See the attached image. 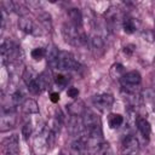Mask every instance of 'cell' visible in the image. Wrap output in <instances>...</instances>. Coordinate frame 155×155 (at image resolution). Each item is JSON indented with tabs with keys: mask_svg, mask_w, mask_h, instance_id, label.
Returning <instances> with one entry per match:
<instances>
[{
	"mask_svg": "<svg viewBox=\"0 0 155 155\" xmlns=\"http://www.w3.org/2000/svg\"><path fill=\"white\" fill-rule=\"evenodd\" d=\"M16 114L12 109H2V114H1V121H0V126H1V132H5L12 127H15L16 125Z\"/></svg>",
	"mask_w": 155,
	"mask_h": 155,
	"instance_id": "ba28073f",
	"label": "cell"
},
{
	"mask_svg": "<svg viewBox=\"0 0 155 155\" xmlns=\"http://www.w3.org/2000/svg\"><path fill=\"white\" fill-rule=\"evenodd\" d=\"M122 28L125 30L126 34H132L136 31V24H134V21L133 18L131 17H125L122 19Z\"/></svg>",
	"mask_w": 155,
	"mask_h": 155,
	"instance_id": "d6986e66",
	"label": "cell"
},
{
	"mask_svg": "<svg viewBox=\"0 0 155 155\" xmlns=\"http://www.w3.org/2000/svg\"><path fill=\"white\" fill-rule=\"evenodd\" d=\"M31 132H33V126H31V124H30V122H25V124L23 125V127H22V136H23V138L27 140V139L30 137Z\"/></svg>",
	"mask_w": 155,
	"mask_h": 155,
	"instance_id": "603a6c76",
	"label": "cell"
},
{
	"mask_svg": "<svg viewBox=\"0 0 155 155\" xmlns=\"http://www.w3.org/2000/svg\"><path fill=\"white\" fill-rule=\"evenodd\" d=\"M22 109L25 114H36V113H39V105L31 98L24 99V102L22 103Z\"/></svg>",
	"mask_w": 155,
	"mask_h": 155,
	"instance_id": "2e32d148",
	"label": "cell"
},
{
	"mask_svg": "<svg viewBox=\"0 0 155 155\" xmlns=\"http://www.w3.org/2000/svg\"><path fill=\"white\" fill-rule=\"evenodd\" d=\"M39 19H40V22L45 25V28H46L47 30L51 29V16H50L48 13H44V15H41V16L39 17Z\"/></svg>",
	"mask_w": 155,
	"mask_h": 155,
	"instance_id": "cb8c5ba5",
	"label": "cell"
},
{
	"mask_svg": "<svg viewBox=\"0 0 155 155\" xmlns=\"http://www.w3.org/2000/svg\"><path fill=\"white\" fill-rule=\"evenodd\" d=\"M67 109L70 113V115H73V116H80V115L82 116V114L86 110V108L84 107V103L81 101H76V102L70 103L69 105H67Z\"/></svg>",
	"mask_w": 155,
	"mask_h": 155,
	"instance_id": "9a60e30c",
	"label": "cell"
},
{
	"mask_svg": "<svg viewBox=\"0 0 155 155\" xmlns=\"http://www.w3.org/2000/svg\"><path fill=\"white\" fill-rule=\"evenodd\" d=\"M67 94H68L69 97H71V98H76V97L79 96V90L75 88V87H70V88H68Z\"/></svg>",
	"mask_w": 155,
	"mask_h": 155,
	"instance_id": "4316f807",
	"label": "cell"
},
{
	"mask_svg": "<svg viewBox=\"0 0 155 155\" xmlns=\"http://www.w3.org/2000/svg\"><path fill=\"white\" fill-rule=\"evenodd\" d=\"M45 56H46V51H45V48H42V47H36V48H34V50L31 51V57H33L34 59H36V61L42 59Z\"/></svg>",
	"mask_w": 155,
	"mask_h": 155,
	"instance_id": "7402d4cb",
	"label": "cell"
},
{
	"mask_svg": "<svg viewBox=\"0 0 155 155\" xmlns=\"http://www.w3.org/2000/svg\"><path fill=\"white\" fill-rule=\"evenodd\" d=\"M142 81V76L137 70H132L128 73H125L122 75V78L120 79V84L124 91H126V93L128 94H134L139 84Z\"/></svg>",
	"mask_w": 155,
	"mask_h": 155,
	"instance_id": "7a4b0ae2",
	"label": "cell"
},
{
	"mask_svg": "<svg viewBox=\"0 0 155 155\" xmlns=\"http://www.w3.org/2000/svg\"><path fill=\"white\" fill-rule=\"evenodd\" d=\"M23 80L28 87V90L34 93V94H38L41 92L40 90V86H39V82H38V75L30 69V68H27L23 73Z\"/></svg>",
	"mask_w": 155,
	"mask_h": 155,
	"instance_id": "52a82bcc",
	"label": "cell"
},
{
	"mask_svg": "<svg viewBox=\"0 0 155 155\" xmlns=\"http://www.w3.org/2000/svg\"><path fill=\"white\" fill-rule=\"evenodd\" d=\"M137 128L138 131L142 133V136L144 138H149L150 137V132H151V126L149 124V121L144 117H138L137 119Z\"/></svg>",
	"mask_w": 155,
	"mask_h": 155,
	"instance_id": "5bb4252c",
	"label": "cell"
},
{
	"mask_svg": "<svg viewBox=\"0 0 155 155\" xmlns=\"http://www.w3.org/2000/svg\"><path fill=\"white\" fill-rule=\"evenodd\" d=\"M58 155H65V154H63V153H61V154H58Z\"/></svg>",
	"mask_w": 155,
	"mask_h": 155,
	"instance_id": "f546056e",
	"label": "cell"
},
{
	"mask_svg": "<svg viewBox=\"0 0 155 155\" xmlns=\"http://www.w3.org/2000/svg\"><path fill=\"white\" fill-rule=\"evenodd\" d=\"M90 44H91V48H92V51L96 56L103 54V52H104V41L101 36H98V35L92 36L91 40H90Z\"/></svg>",
	"mask_w": 155,
	"mask_h": 155,
	"instance_id": "4fadbf2b",
	"label": "cell"
},
{
	"mask_svg": "<svg viewBox=\"0 0 155 155\" xmlns=\"http://www.w3.org/2000/svg\"><path fill=\"white\" fill-rule=\"evenodd\" d=\"M12 102H13V104H16V105L23 103V102H24V101H23V94H22L19 91L15 92L13 96H12Z\"/></svg>",
	"mask_w": 155,
	"mask_h": 155,
	"instance_id": "d4e9b609",
	"label": "cell"
},
{
	"mask_svg": "<svg viewBox=\"0 0 155 155\" xmlns=\"http://www.w3.org/2000/svg\"><path fill=\"white\" fill-rule=\"evenodd\" d=\"M92 103L93 105L99 110V111H108L111 109L113 104H114V97L110 93H101V94H96L92 98Z\"/></svg>",
	"mask_w": 155,
	"mask_h": 155,
	"instance_id": "5b68a950",
	"label": "cell"
},
{
	"mask_svg": "<svg viewBox=\"0 0 155 155\" xmlns=\"http://www.w3.org/2000/svg\"><path fill=\"white\" fill-rule=\"evenodd\" d=\"M46 56H47V62L51 67H56L57 68V62H58V56H59V51L58 48L52 45L50 46V48L46 51Z\"/></svg>",
	"mask_w": 155,
	"mask_h": 155,
	"instance_id": "e0dca14e",
	"label": "cell"
},
{
	"mask_svg": "<svg viewBox=\"0 0 155 155\" xmlns=\"http://www.w3.org/2000/svg\"><path fill=\"white\" fill-rule=\"evenodd\" d=\"M67 15L69 17V21H70V24L78 27V28H81V24H82V15L80 12L79 8H75V7H71L67 11Z\"/></svg>",
	"mask_w": 155,
	"mask_h": 155,
	"instance_id": "7c38bea8",
	"label": "cell"
},
{
	"mask_svg": "<svg viewBox=\"0 0 155 155\" xmlns=\"http://www.w3.org/2000/svg\"><path fill=\"white\" fill-rule=\"evenodd\" d=\"M19 142L17 134L6 137L1 142V153L2 155H19Z\"/></svg>",
	"mask_w": 155,
	"mask_h": 155,
	"instance_id": "277c9868",
	"label": "cell"
},
{
	"mask_svg": "<svg viewBox=\"0 0 155 155\" xmlns=\"http://www.w3.org/2000/svg\"><path fill=\"white\" fill-rule=\"evenodd\" d=\"M80 64L75 59V57L67 51H59L58 56V62H57V68L61 70H76L79 69Z\"/></svg>",
	"mask_w": 155,
	"mask_h": 155,
	"instance_id": "3957f363",
	"label": "cell"
},
{
	"mask_svg": "<svg viewBox=\"0 0 155 155\" xmlns=\"http://www.w3.org/2000/svg\"><path fill=\"white\" fill-rule=\"evenodd\" d=\"M125 74V70H124V65L120 64V63H116L114 64L111 68H110V75L113 79H121L122 75Z\"/></svg>",
	"mask_w": 155,
	"mask_h": 155,
	"instance_id": "ffe728a7",
	"label": "cell"
},
{
	"mask_svg": "<svg viewBox=\"0 0 155 155\" xmlns=\"http://www.w3.org/2000/svg\"><path fill=\"white\" fill-rule=\"evenodd\" d=\"M18 27L21 28V30H23L27 34H31V35H40L41 34L40 29L28 17H21L18 21Z\"/></svg>",
	"mask_w": 155,
	"mask_h": 155,
	"instance_id": "9c48e42d",
	"label": "cell"
},
{
	"mask_svg": "<svg viewBox=\"0 0 155 155\" xmlns=\"http://www.w3.org/2000/svg\"><path fill=\"white\" fill-rule=\"evenodd\" d=\"M98 155H114L113 149L108 142H103L98 149Z\"/></svg>",
	"mask_w": 155,
	"mask_h": 155,
	"instance_id": "44dd1931",
	"label": "cell"
},
{
	"mask_svg": "<svg viewBox=\"0 0 155 155\" xmlns=\"http://www.w3.org/2000/svg\"><path fill=\"white\" fill-rule=\"evenodd\" d=\"M154 39H155V24H154Z\"/></svg>",
	"mask_w": 155,
	"mask_h": 155,
	"instance_id": "f1b7e54d",
	"label": "cell"
},
{
	"mask_svg": "<svg viewBox=\"0 0 155 155\" xmlns=\"http://www.w3.org/2000/svg\"><path fill=\"white\" fill-rule=\"evenodd\" d=\"M108 124L110 128H119L124 124V116L120 114H110L108 117Z\"/></svg>",
	"mask_w": 155,
	"mask_h": 155,
	"instance_id": "ac0fdd59",
	"label": "cell"
},
{
	"mask_svg": "<svg viewBox=\"0 0 155 155\" xmlns=\"http://www.w3.org/2000/svg\"><path fill=\"white\" fill-rule=\"evenodd\" d=\"M70 154L71 155H87L88 149L86 145V142L84 139H75L70 144Z\"/></svg>",
	"mask_w": 155,
	"mask_h": 155,
	"instance_id": "30bf717a",
	"label": "cell"
},
{
	"mask_svg": "<svg viewBox=\"0 0 155 155\" xmlns=\"http://www.w3.org/2000/svg\"><path fill=\"white\" fill-rule=\"evenodd\" d=\"M62 34H63V38L64 40L73 45V46H79V45H82L85 41H86V36L85 34L80 30V28L70 24V23H65L62 28Z\"/></svg>",
	"mask_w": 155,
	"mask_h": 155,
	"instance_id": "6da1fadb",
	"label": "cell"
},
{
	"mask_svg": "<svg viewBox=\"0 0 155 155\" xmlns=\"http://www.w3.org/2000/svg\"><path fill=\"white\" fill-rule=\"evenodd\" d=\"M139 151V142L134 136H126L121 143L122 155H137Z\"/></svg>",
	"mask_w": 155,
	"mask_h": 155,
	"instance_id": "8992f818",
	"label": "cell"
},
{
	"mask_svg": "<svg viewBox=\"0 0 155 155\" xmlns=\"http://www.w3.org/2000/svg\"><path fill=\"white\" fill-rule=\"evenodd\" d=\"M50 99H51L53 103H57V102L59 101V93H58V92H51Z\"/></svg>",
	"mask_w": 155,
	"mask_h": 155,
	"instance_id": "83f0119b",
	"label": "cell"
},
{
	"mask_svg": "<svg viewBox=\"0 0 155 155\" xmlns=\"http://www.w3.org/2000/svg\"><path fill=\"white\" fill-rule=\"evenodd\" d=\"M54 81H56V84H57L58 86H65V84H67V78H65L64 75H62V74H58V75H56Z\"/></svg>",
	"mask_w": 155,
	"mask_h": 155,
	"instance_id": "484cf974",
	"label": "cell"
},
{
	"mask_svg": "<svg viewBox=\"0 0 155 155\" xmlns=\"http://www.w3.org/2000/svg\"><path fill=\"white\" fill-rule=\"evenodd\" d=\"M38 82H39V86H40V90L41 91L50 88L52 86V82H53L51 71L50 70H45L41 74H39L38 75Z\"/></svg>",
	"mask_w": 155,
	"mask_h": 155,
	"instance_id": "8fae6325",
	"label": "cell"
}]
</instances>
